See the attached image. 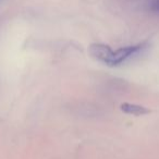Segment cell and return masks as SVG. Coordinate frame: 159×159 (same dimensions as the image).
<instances>
[{
	"mask_svg": "<svg viewBox=\"0 0 159 159\" xmlns=\"http://www.w3.org/2000/svg\"><path fill=\"white\" fill-rule=\"evenodd\" d=\"M150 8H152V10H154V11H156L159 13V0H152V2H150Z\"/></svg>",
	"mask_w": 159,
	"mask_h": 159,
	"instance_id": "obj_4",
	"label": "cell"
},
{
	"mask_svg": "<svg viewBox=\"0 0 159 159\" xmlns=\"http://www.w3.org/2000/svg\"><path fill=\"white\" fill-rule=\"evenodd\" d=\"M144 47H145V44H139V45H133V46L123 47V48L113 50V55L110 61V66H120L121 63L125 62L128 59H130L133 56L139 53Z\"/></svg>",
	"mask_w": 159,
	"mask_h": 159,
	"instance_id": "obj_1",
	"label": "cell"
},
{
	"mask_svg": "<svg viewBox=\"0 0 159 159\" xmlns=\"http://www.w3.org/2000/svg\"><path fill=\"white\" fill-rule=\"evenodd\" d=\"M89 55L94 58V59L98 60V61L102 62V63L110 66L111 58L113 55V50L105 44H92L89 48Z\"/></svg>",
	"mask_w": 159,
	"mask_h": 159,
	"instance_id": "obj_2",
	"label": "cell"
},
{
	"mask_svg": "<svg viewBox=\"0 0 159 159\" xmlns=\"http://www.w3.org/2000/svg\"><path fill=\"white\" fill-rule=\"evenodd\" d=\"M121 110L123 112L128 113V115H132V116H144L147 115L150 112V110H148L147 108L143 106H139V105H135V104H129V102H124L120 106Z\"/></svg>",
	"mask_w": 159,
	"mask_h": 159,
	"instance_id": "obj_3",
	"label": "cell"
}]
</instances>
